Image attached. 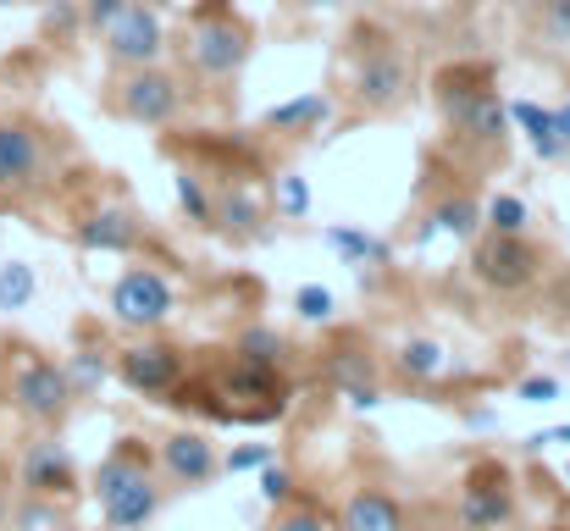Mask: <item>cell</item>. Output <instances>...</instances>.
Listing matches in <instances>:
<instances>
[{"label": "cell", "instance_id": "8992f818", "mask_svg": "<svg viewBox=\"0 0 570 531\" xmlns=\"http://www.w3.org/2000/svg\"><path fill=\"white\" fill-rule=\"evenodd\" d=\"M111 111H122L128 122H145V128H167L178 111H184V89L167 67H122V83L111 95Z\"/></svg>", "mask_w": 570, "mask_h": 531}, {"label": "cell", "instance_id": "f546056e", "mask_svg": "<svg viewBox=\"0 0 570 531\" xmlns=\"http://www.w3.org/2000/svg\"><path fill=\"white\" fill-rule=\"evenodd\" d=\"M327 244H333L344 260H355V266H361V260H377V255H382V244H377V238H366L361 227H333V233H327Z\"/></svg>", "mask_w": 570, "mask_h": 531}, {"label": "cell", "instance_id": "cb8c5ba5", "mask_svg": "<svg viewBox=\"0 0 570 531\" xmlns=\"http://www.w3.org/2000/svg\"><path fill=\"white\" fill-rule=\"evenodd\" d=\"M482 222H488L493 233H527V227H532V210H527L521 194H499V199H488Z\"/></svg>", "mask_w": 570, "mask_h": 531}, {"label": "cell", "instance_id": "d6a6232c", "mask_svg": "<svg viewBox=\"0 0 570 531\" xmlns=\"http://www.w3.org/2000/svg\"><path fill=\"white\" fill-rule=\"evenodd\" d=\"M255 488H261L266 504H288V499H294V482H288V471H277V465H261V482H255Z\"/></svg>", "mask_w": 570, "mask_h": 531}, {"label": "cell", "instance_id": "9c48e42d", "mask_svg": "<svg viewBox=\"0 0 570 531\" xmlns=\"http://www.w3.org/2000/svg\"><path fill=\"white\" fill-rule=\"evenodd\" d=\"M515 515V493H510V471L499 460H482L471 476H465V493H460V527L465 531H499Z\"/></svg>", "mask_w": 570, "mask_h": 531}, {"label": "cell", "instance_id": "d590c367", "mask_svg": "<svg viewBox=\"0 0 570 531\" xmlns=\"http://www.w3.org/2000/svg\"><path fill=\"white\" fill-rule=\"evenodd\" d=\"M227 465L233 471H261V465H272V443H244V449L227 454Z\"/></svg>", "mask_w": 570, "mask_h": 531}, {"label": "cell", "instance_id": "ba28073f", "mask_svg": "<svg viewBox=\"0 0 570 531\" xmlns=\"http://www.w3.org/2000/svg\"><path fill=\"white\" fill-rule=\"evenodd\" d=\"M216 393H222V399H238V404H227L233 421L266 426V421L283 415V376H277V365H249V360H238V365L222 376Z\"/></svg>", "mask_w": 570, "mask_h": 531}, {"label": "cell", "instance_id": "4dcf8cb0", "mask_svg": "<svg viewBox=\"0 0 570 531\" xmlns=\"http://www.w3.org/2000/svg\"><path fill=\"white\" fill-rule=\"evenodd\" d=\"M294 311H299V322H327V316H333V294H327L322 283H305V288L294 294Z\"/></svg>", "mask_w": 570, "mask_h": 531}, {"label": "cell", "instance_id": "5b68a950", "mask_svg": "<svg viewBox=\"0 0 570 531\" xmlns=\"http://www.w3.org/2000/svg\"><path fill=\"white\" fill-rule=\"evenodd\" d=\"M471 272H476V283L493 288V294H521V288L538 283L543 255L527 244V233H493V227H488V238H476Z\"/></svg>", "mask_w": 570, "mask_h": 531}, {"label": "cell", "instance_id": "4316f807", "mask_svg": "<svg viewBox=\"0 0 570 531\" xmlns=\"http://www.w3.org/2000/svg\"><path fill=\"white\" fill-rule=\"evenodd\" d=\"M178 205H184V216H189L194 227H210L216 222V199L205 194L199 173H178Z\"/></svg>", "mask_w": 570, "mask_h": 531}, {"label": "cell", "instance_id": "e0dca14e", "mask_svg": "<svg viewBox=\"0 0 570 531\" xmlns=\"http://www.w3.org/2000/svg\"><path fill=\"white\" fill-rule=\"evenodd\" d=\"M344 531H404V510H399L393 493L361 488V493L344 504Z\"/></svg>", "mask_w": 570, "mask_h": 531}, {"label": "cell", "instance_id": "60d3db41", "mask_svg": "<svg viewBox=\"0 0 570 531\" xmlns=\"http://www.w3.org/2000/svg\"><path fill=\"white\" fill-rule=\"evenodd\" d=\"M6 521H11V493L0 488V531H6Z\"/></svg>", "mask_w": 570, "mask_h": 531}, {"label": "cell", "instance_id": "3957f363", "mask_svg": "<svg viewBox=\"0 0 570 531\" xmlns=\"http://www.w3.org/2000/svg\"><path fill=\"white\" fill-rule=\"evenodd\" d=\"M255 50V28L233 11H210V17H194L189 39H184V56L199 78H233Z\"/></svg>", "mask_w": 570, "mask_h": 531}, {"label": "cell", "instance_id": "b9f144b4", "mask_svg": "<svg viewBox=\"0 0 570 531\" xmlns=\"http://www.w3.org/2000/svg\"><path fill=\"white\" fill-rule=\"evenodd\" d=\"M0 6H22V0H0Z\"/></svg>", "mask_w": 570, "mask_h": 531}, {"label": "cell", "instance_id": "277c9868", "mask_svg": "<svg viewBox=\"0 0 570 531\" xmlns=\"http://www.w3.org/2000/svg\"><path fill=\"white\" fill-rule=\"evenodd\" d=\"M72 382H67V365H56V360H45V354H22L17 365H11V404H17V415H28L33 426H56V421H67V410H72Z\"/></svg>", "mask_w": 570, "mask_h": 531}, {"label": "cell", "instance_id": "6da1fadb", "mask_svg": "<svg viewBox=\"0 0 570 531\" xmlns=\"http://www.w3.org/2000/svg\"><path fill=\"white\" fill-rule=\"evenodd\" d=\"M95 504L106 531H139L161 510V482H156V454L139 437H117V449L95 471Z\"/></svg>", "mask_w": 570, "mask_h": 531}, {"label": "cell", "instance_id": "74e56055", "mask_svg": "<svg viewBox=\"0 0 570 531\" xmlns=\"http://www.w3.org/2000/svg\"><path fill=\"white\" fill-rule=\"evenodd\" d=\"M549 443H570V426H554V432H538L532 449H549Z\"/></svg>", "mask_w": 570, "mask_h": 531}, {"label": "cell", "instance_id": "7402d4cb", "mask_svg": "<svg viewBox=\"0 0 570 531\" xmlns=\"http://www.w3.org/2000/svg\"><path fill=\"white\" fill-rule=\"evenodd\" d=\"M393 371H399L404 382H432V376L443 371V344H432V338H410L404 350L393 354Z\"/></svg>", "mask_w": 570, "mask_h": 531}, {"label": "cell", "instance_id": "f1b7e54d", "mask_svg": "<svg viewBox=\"0 0 570 531\" xmlns=\"http://www.w3.org/2000/svg\"><path fill=\"white\" fill-rule=\"evenodd\" d=\"M67 382H72V393L83 399V393H95L100 382H106V354L100 350H78V360L67 365Z\"/></svg>", "mask_w": 570, "mask_h": 531}, {"label": "cell", "instance_id": "7bdbcfd3", "mask_svg": "<svg viewBox=\"0 0 570 531\" xmlns=\"http://www.w3.org/2000/svg\"><path fill=\"white\" fill-rule=\"evenodd\" d=\"M566 482H570V465H566Z\"/></svg>", "mask_w": 570, "mask_h": 531}, {"label": "cell", "instance_id": "8fae6325", "mask_svg": "<svg viewBox=\"0 0 570 531\" xmlns=\"http://www.w3.org/2000/svg\"><path fill=\"white\" fill-rule=\"evenodd\" d=\"M100 39H106L111 67H150V61H161V50H167V28H161V17H156L145 0H134Z\"/></svg>", "mask_w": 570, "mask_h": 531}, {"label": "cell", "instance_id": "1f68e13d", "mask_svg": "<svg viewBox=\"0 0 570 531\" xmlns=\"http://www.w3.org/2000/svg\"><path fill=\"white\" fill-rule=\"evenodd\" d=\"M543 39L570 45V0H543Z\"/></svg>", "mask_w": 570, "mask_h": 531}, {"label": "cell", "instance_id": "7a4b0ae2", "mask_svg": "<svg viewBox=\"0 0 570 531\" xmlns=\"http://www.w3.org/2000/svg\"><path fill=\"white\" fill-rule=\"evenodd\" d=\"M438 106L454 122V134L482 139V145H499L504 128H510V106L499 100L493 72L476 67V61H454V67L438 72Z\"/></svg>", "mask_w": 570, "mask_h": 531}, {"label": "cell", "instance_id": "4fadbf2b", "mask_svg": "<svg viewBox=\"0 0 570 531\" xmlns=\"http://www.w3.org/2000/svg\"><path fill=\"white\" fill-rule=\"evenodd\" d=\"M111 371L122 376V387H134V393H145V399H167V387L184 382V350L150 338V344H134V350L117 354Z\"/></svg>", "mask_w": 570, "mask_h": 531}, {"label": "cell", "instance_id": "9a60e30c", "mask_svg": "<svg viewBox=\"0 0 570 531\" xmlns=\"http://www.w3.org/2000/svg\"><path fill=\"white\" fill-rule=\"evenodd\" d=\"M72 238H78V249H89V255H134V249L145 244V227H139L134 210L100 205V210H89V216L72 227Z\"/></svg>", "mask_w": 570, "mask_h": 531}, {"label": "cell", "instance_id": "ac0fdd59", "mask_svg": "<svg viewBox=\"0 0 570 531\" xmlns=\"http://www.w3.org/2000/svg\"><path fill=\"white\" fill-rule=\"evenodd\" d=\"M510 122L527 134V145H532V156L538 161H566V139L554 134V111L549 106H538V100H521V106H510Z\"/></svg>", "mask_w": 570, "mask_h": 531}, {"label": "cell", "instance_id": "30bf717a", "mask_svg": "<svg viewBox=\"0 0 570 531\" xmlns=\"http://www.w3.org/2000/svg\"><path fill=\"white\" fill-rule=\"evenodd\" d=\"M404 89H410V56H404V45H393V39L366 45L361 50V67H355V100L366 111H387Z\"/></svg>", "mask_w": 570, "mask_h": 531}, {"label": "cell", "instance_id": "52a82bcc", "mask_svg": "<svg viewBox=\"0 0 570 531\" xmlns=\"http://www.w3.org/2000/svg\"><path fill=\"white\" fill-rule=\"evenodd\" d=\"M178 311V288L150 272V266H134L111 283V316L134 333H150V327H167V316Z\"/></svg>", "mask_w": 570, "mask_h": 531}, {"label": "cell", "instance_id": "2e32d148", "mask_svg": "<svg viewBox=\"0 0 570 531\" xmlns=\"http://www.w3.org/2000/svg\"><path fill=\"white\" fill-rule=\"evenodd\" d=\"M156 465L173 476V482H184V488H199V482H210L216 476V449H210V437L205 432H167V443L156 449Z\"/></svg>", "mask_w": 570, "mask_h": 531}, {"label": "cell", "instance_id": "e575fe53", "mask_svg": "<svg viewBox=\"0 0 570 531\" xmlns=\"http://www.w3.org/2000/svg\"><path fill=\"white\" fill-rule=\"evenodd\" d=\"M311 210V183L305 177H283V216H305Z\"/></svg>", "mask_w": 570, "mask_h": 531}, {"label": "cell", "instance_id": "7c38bea8", "mask_svg": "<svg viewBox=\"0 0 570 531\" xmlns=\"http://www.w3.org/2000/svg\"><path fill=\"white\" fill-rule=\"evenodd\" d=\"M17 482L22 493H39V499H78V471H72V454L56 443V437H33L17 460Z\"/></svg>", "mask_w": 570, "mask_h": 531}, {"label": "cell", "instance_id": "836d02e7", "mask_svg": "<svg viewBox=\"0 0 570 531\" xmlns=\"http://www.w3.org/2000/svg\"><path fill=\"white\" fill-rule=\"evenodd\" d=\"M128 6H134V0H83V22H89L95 33H106V28H111V22H117Z\"/></svg>", "mask_w": 570, "mask_h": 531}, {"label": "cell", "instance_id": "83f0119b", "mask_svg": "<svg viewBox=\"0 0 570 531\" xmlns=\"http://www.w3.org/2000/svg\"><path fill=\"white\" fill-rule=\"evenodd\" d=\"M28 299H33V266L6 260L0 266V311H22Z\"/></svg>", "mask_w": 570, "mask_h": 531}, {"label": "cell", "instance_id": "44dd1931", "mask_svg": "<svg viewBox=\"0 0 570 531\" xmlns=\"http://www.w3.org/2000/svg\"><path fill=\"white\" fill-rule=\"evenodd\" d=\"M6 531H72V521H67V504H61V499L22 493V504H11Z\"/></svg>", "mask_w": 570, "mask_h": 531}, {"label": "cell", "instance_id": "8d00e7d4", "mask_svg": "<svg viewBox=\"0 0 570 531\" xmlns=\"http://www.w3.org/2000/svg\"><path fill=\"white\" fill-rule=\"evenodd\" d=\"M521 399H527V404H549V399H560V382H554V376H527V382H521Z\"/></svg>", "mask_w": 570, "mask_h": 531}, {"label": "cell", "instance_id": "5bb4252c", "mask_svg": "<svg viewBox=\"0 0 570 531\" xmlns=\"http://www.w3.org/2000/svg\"><path fill=\"white\" fill-rule=\"evenodd\" d=\"M45 177V139L28 122H0V194H28Z\"/></svg>", "mask_w": 570, "mask_h": 531}, {"label": "cell", "instance_id": "d6986e66", "mask_svg": "<svg viewBox=\"0 0 570 531\" xmlns=\"http://www.w3.org/2000/svg\"><path fill=\"white\" fill-rule=\"evenodd\" d=\"M476 227H482V205H476L471 194H449V199H438V205L426 210L421 238H432V233H449V238H476Z\"/></svg>", "mask_w": 570, "mask_h": 531}, {"label": "cell", "instance_id": "603a6c76", "mask_svg": "<svg viewBox=\"0 0 570 531\" xmlns=\"http://www.w3.org/2000/svg\"><path fill=\"white\" fill-rule=\"evenodd\" d=\"M233 354L249 360V365H283V338H277L272 327H244L238 344H233Z\"/></svg>", "mask_w": 570, "mask_h": 531}, {"label": "cell", "instance_id": "f35d334b", "mask_svg": "<svg viewBox=\"0 0 570 531\" xmlns=\"http://www.w3.org/2000/svg\"><path fill=\"white\" fill-rule=\"evenodd\" d=\"M554 134L566 139V150H570V106H560V111H554Z\"/></svg>", "mask_w": 570, "mask_h": 531}, {"label": "cell", "instance_id": "ab89813d", "mask_svg": "<svg viewBox=\"0 0 570 531\" xmlns=\"http://www.w3.org/2000/svg\"><path fill=\"white\" fill-rule=\"evenodd\" d=\"M294 6H305V11H333V6H344V0H294Z\"/></svg>", "mask_w": 570, "mask_h": 531}, {"label": "cell", "instance_id": "ffe728a7", "mask_svg": "<svg viewBox=\"0 0 570 531\" xmlns=\"http://www.w3.org/2000/svg\"><path fill=\"white\" fill-rule=\"evenodd\" d=\"M327 117H333V100H327V95H299V100L272 106V111H266V128H272V134H311V128H322Z\"/></svg>", "mask_w": 570, "mask_h": 531}, {"label": "cell", "instance_id": "d4e9b609", "mask_svg": "<svg viewBox=\"0 0 570 531\" xmlns=\"http://www.w3.org/2000/svg\"><path fill=\"white\" fill-rule=\"evenodd\" d=\"M216 222H227L233 233H255L261 227V199L249 188H233L222 205H216Z\"/></svg>", "mask_w": 570, "mask_h": 531}, {"label": "cell", "instance_id": "484cf974", "mask_svg": "<svg viewBox=\"0 0 570 531\" xmlns=\"http://www.w3.org/2000/svg\"><path fill=\"white\" fill-rule=\"evenodd\" d=\"M272 531H333V521L311 504V499H288V504H277V521H272Z\"/></svg>", "mask_w": 570, "mask_h": 531}]
</instances>
